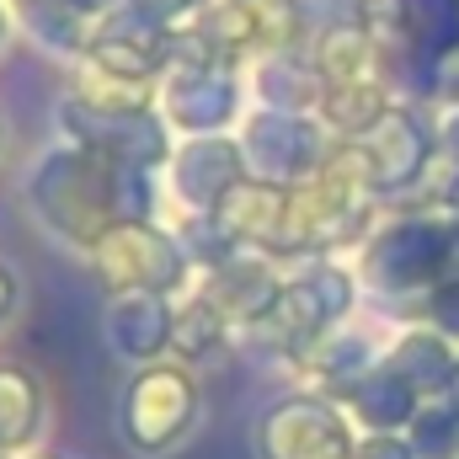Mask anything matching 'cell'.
I'll return each instance as SVG.
<instances>
[{
  "instance_id": "1",
  "label": "cell",
  "mask_w": 459,
  "mask_h": 459,
  "mask_svg": "<svg viewBox=\"0 0 459 459\" xmlns=\"http://www.w3.org/2000/svg\"><path fill=\"white\" fill-rule=\"evenodd\" d=\"M5 305H11V299H5V273H0V316H5Z\"/></svg>"
}]
</instances>
